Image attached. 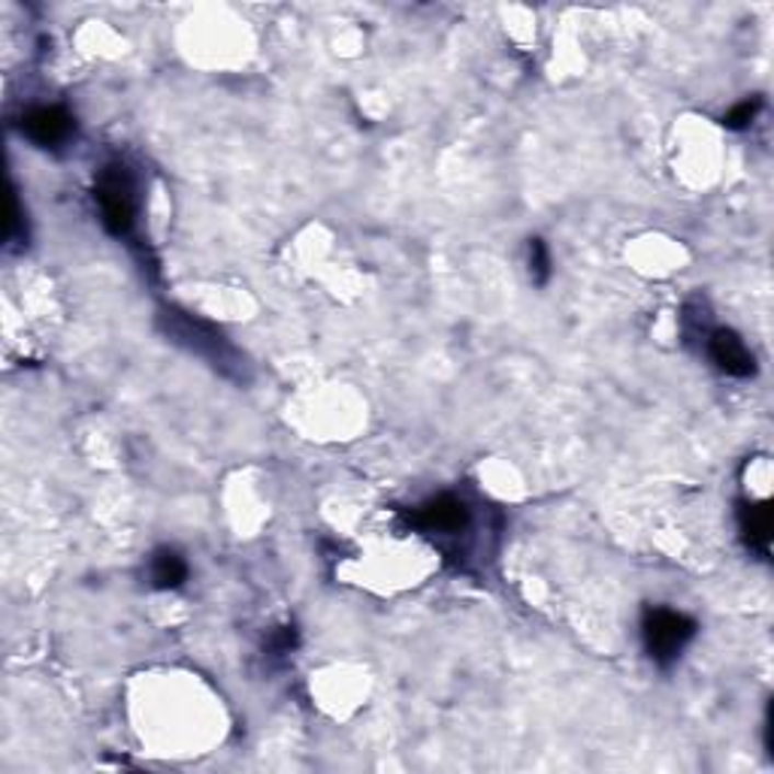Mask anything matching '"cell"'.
Returning <instances> with one entry per match:
<instances>
[{"mask_svg": "<svg viewBox=\"0 0 774 774\" xmlns=\"http://www.w3.org/2000/svg\"><path fill=\"white\" fill-rule=\"evenodd\" d=\"M94 197L101 206L103 227L113 237H127L137 225V182L125 163L103 167L94 185Z\"/></svg>", "mask_w": 774, "mask_h": 774, "instance_id": "cell-1", "label": "cell"}, {"mask_svg": "<svg viewBox=\"0 0 774 774\" xmlns=\"http://www.w3.org/2000/svg\"><path fill=\"white\" fill-rule=\"evenodd\" d=\"M696 636V621L672 608H650L641 621L645 650L657 665H672Z\"/></svg>", "mask_w": 774, "mask_h": 774, "instance_id": "cell-2", "label": "cell"}, {"mask_svg": "<svg viewBox=\"0 0 774 774\" xmlns=\"http://www.w3.org/2000/svg\"><path fill=\"white\" fill-rule=\"evenodd\" d=\"M161 318L167 321V333H170L175 342H182V345H187L191 351L209 357L215 366L225 369V366H230V361H237L234 349H230L225 339H221V333H215L209 325H203V321H197V318H191V315L185 312H163Z\"/></svg>", "mask_w": 774, "mask_h": 774, "instance_id": "cell-3", "label": "cell"}, {"mask_svg": "<svg viewBox=\"0 0 774 774\" xmlns=\"http://www.w3.org/2000/svg\"><path fill=\"white\" fill-rule=\"evenodd\" d=\"M73 115L61 106H37L22 118L25 137L39 146V149H58L67 139L73 137Z\"/></svg>", "mask_w": 774, "mask_h": 774, "instance_id": "cell-4", "label": "cell"}, {"mask_svg": "<svg viewBox=\"0 0 774 774\" xmlns=\"http://www.w3.org/2000/svg\"><path fill=\"white\" fill-rule=\"evenodd\" d=\"M414 526H421L424 533H442V536H457L469 526V509L466 502L457 497H436V500L424 502L418 512H414Z\"/></svg>", "mask_w": 774, "mask_h": 774, "instance_id": "cell-5", "label": "cell"}, {"mask_svg": "<svg viewBox=\"0 0 774 774\" xmlns=\"http://www.w3.org/2000/svg\"><path fill=\"white\" fill-rule=\"evenodd\" d=\"M708 354L717 363V369H724L726 375H736V378H748L756 373V361L748 351V345L738 339V333L732 330H714L708 339Z\"/></svg>", "mask_w": 774, "mask_h": 774, "instance_id": "cell-6", "label": "cell"}, {"mask_svg": "<svg viewBox=\"0 0 774 774\" xmlns=\"http://www.w3.org/2000/svg\"><path fill=\"white\" fill-rule=\"evenodd\" d=\"M738 524H741V536L748 542V548L760 550L762 557H765V554H769V545H772V505H769V502L741 505Z\"/></svg>", "mask_w": 774, "mask_h": 774, "instance_id": "cell-7", "label": "cell"}, {"mask_svg": "<svg viewBox=\"0 0 774 774\" xmlns=\"http://www.w3.org/2000/svg\"><path fill=\"white\" fill-rule=\"evenodd\" d=\"M151 584L158 590H175L185 584L187 578V562L182 560V554L173 548L155 550V557L149 562Z\"/></svg>", "mask_w": 774, "mask_h": 774, "instance_id": "cell-8", "label": "cell"}, {"mask_svg": "<svg viewBox=\"0 0 774 774\" xmlns=\"http://www.w3.org/2000/svg\"><path fill=\"white\" fill-rule=\"evenodd\" d=\"M530 275L536 285H545L550 278V254L542 239H530Z\"/></svg>", "mask_w": 774, "mask_h": 774, "instance_id": "cell-9", "label": "cell"}, {"mask_svg": "<svg viewBox=\"0 0 774 774\" xmlns=\"http://www.w3.org/2000/svg\"><path fill=\"white\" fill-rule=\"evenodd\" d=\"M760 110H762L760 98L738 103L736 110H729V113L724 115V125L729 127V130H744V127L753 125V118H756V113H760Z\"/></svg>", "mask_w": 774, "mask_h": 774, "instance_id": "cell-10", "label": "cell"}, {"mask_svg": "<svg viewBox=\"0 0 774 774\" xmlns=\"http://www.w3.org/2000/svg\"><path fill=\"white\" fill-rule=\"evenodd\" d=\"M294 645H297V633H294V626H285V629H278V633L270 638V648H273L275 653H287Z\"/></svg>", "mask_w": 774, "mask_h": 774, "instance_id": "cell-11", "label": "cell"}, {"mask_svg": "<svg viewBox=\"0 0 774 774\" xmlns=\"http://www.w3.org/2000/svg\"><path fill=\"white\" fill-rule=\"evenodd\" d=\"M19 227H22V209H19V197H15V191L10 194V218H7V242H13L15 234H19Z\"/></svg>", "mask_w": 774, "mask_h": 774, "instance_id": "cell-12", "label": "cell"}]
</instances>
